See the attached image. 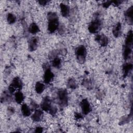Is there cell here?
<instances>
[{"mask_svg":"<svg viewBox=\"0 0 133 133\" xmlns=\"http://www.w3.org/2000/svg\"><path fill=\"white\" fill-rule=\"evenodd\" d=\"M39 43V39L37 37H32L29 41L28 44L29 50L30 51H33L37 48Z\"/></svg>","mask_w":133,"mask_h":133,"instance_id":"30bf717a","label":"cell"},{"mask_svg":"<svg viewBox=\"0 0 133 133\" xmlns=\"http://www.w3.org/2000/svg\"><path fill=\"white\" fill-rule=\"evenodd\" d=\"M30 104H31L32 109H33L34 110H36V109H38V104H37L35 101H31V102H30Z\"/></svg>","mask_w":133,"mask_h":133,"instance_id":"83f0119b","label":"cell"},{"mask_svg":"<svg viewBox=\"0 0 133 133\" xmlns=\"http://www.w3.org/2000/svg\"><path fill=\"white\" fill-rule=\"evenodd\" d=\"M112 2L113 1H107L105 2H104L102 5H103V7H104V8H108L110 6V5H111L112 4Z\"/></svg>","mask_w":133,"mask_h":133,"instance_id":"4dcf8cb0","label":"cell"},{"mask_svg":"<svg viewBox=\"0 0 133 133\" xmlns=\"http://www.w3.org/2000/svg\"><path fill=\"white\" fill-rule=\"evenodd\" d=\"M6 19L8 24H12L16 21V17L12 13H8L7 15Z\"/></svg>","mask_w":133,"mask_h":133,"instance_id":"cb8c5ba5","label":"cell"},{"mask_svg":"<svg viewBox=\"0 0 133 133\" xmlns=\"http://www.w3.org/2000/svg\"><path fill=\"white\" fill-rule=\"evenodd\" d=\"M112 33L115 37H118L122 34V24L120 22L117 23L112 29Z\"/></svg>","mask_w":133,"mask_h":133,"instance_id":"5bb4252c","label":"cell"},{"mask_svg":"<svg viewBox=\"0 0 133 133\" xmlns=\"http://www.w3.org/2000/svg\"><path fill=\"white\" fill-rule=\"evenodd\" d=\"M45 87L44 83L41 82H37L36 83L35 85V90L38 94H42L45 90Z\"/></svg>","mask_w":133,"mask_h":133,"instance_id":"ffe728a7","label":"cell"},{"mask_svg":"<svg viewBox=\"0 0 133 133\" xmlns=\"http://www.w3.org/2000/svg\"><path fill=\"white\" fill-rule=\"evenodd\" d=\"M58 103L61 108L66 107L68 104V94L66 90L61 89L57 92Z\"/></svg>","mask_w":133,"mask_h":133,"instance_id":"3957f363","label":"cell"},{"mask_svg":"<svg viewBox=\"0 0 133 133\" xmlns=\"http://www.w3.org/2000/svg\"><path fill=\"white\" fill-rule=\"evenodd\" d=\"M54 77V74L50 68H47L44 71L43 75L44 82L46 84H49Z\"/></svg>","mask_w":133,"mask_h":133,"instance_id":"ba28073f","label":"cell"},{"mask_svg":"<svg viewBox=\"0 0 133 133\" xmlns=\"http://www.w3.org/2000/svg\"><path fill=\"white\" fill-rule=\"evenodd\" d=\"M21 111L22 115L24 117L29 116L31 114V109L26 103H23L21 105Z\"/></svg>","mask_w":133,"mask_h":133,"instance_id":"9a60e30c","label":"cell"},{"mask_svg":"<svg viewBox=\"0 0 133 133\" xmlns=\"http://www.w3.org/2000/svg\"><path fill=\"white\" fill-rule=\"evenodd\" d=\"M75 118L76 119H79L83 118V116L81 113L77 112V113H75Z\"/></svg>","mask_w":133,"mask_h":133,"instance_id":"d6a6232c","label":"cell"},{"mask_svg":"<svg viewBox=\"0 0 133 133\" xmlns=\"http://www.w3.org/2000/svg\"><path fill=\"white\" fill-rule=\"evenodd\" d=\"M95 39L102 47L107 46L109 43L108 37L104 34H97Z\"/></svg>","mask_w":133,"mask_h":133,"instance_id":"9c48e42d","label":"cell"},{"mask_svg":"<svg viewBox=\"0 0 133 133\" xmlns=\"http://www.w3.org/2000/svg\"><path fill=\"white\" fill-rule=\"evenodd\" d=\"M67 86L72 89H75L77 87V84L75 80L72 78H69L67 81Z\"/></svg>","mask_w":133,"mask_h":133,"instance_id":"d4e9b609","label":"cell"},{"mask_svg":"<svg viewBox=\"0 0 133 133\" xmlns=\"http://www.w3.org/2000/svg\"><path fill=\"white\" fill-rule=\"evenodd\" d=\"M133 41V36H132V31L130 30L127 34L125 41V46L132 47Z\"/></svg>","mask_w":133,"mask_h":133,"instance_id":"2e32d148","label":"cell"},{"mask_svg":"<svg viewBox=\"0 0 133 133\" xmlns=\"http://www.w3.org/2000/svg\"><path fill=\"white\" fill-rule=\"evenodd\" d=\"M60 8L61 15L63 17H67L69 16L70 9L69 6L68 5H66L64 3H61L60 4Z\"/></svg>","mask_w":133,"mask_h":133,"instance_id":"4fadbf2b","label":"cell"},{"mask_svg":"<svg viewBox=\"0 0 133 133\" xmlns=\"http://www.w3.org/2000/svg\"><path fill=\"white\" fill-rule=\"evenodd\" d=\"M51 65L56 69H59L61 65V60L58 57H55L51 61Z\"/></svg>","mask_w":133,"mask_h":133,"instance_id":"7402d4cb","label":"cell"},{"mask_svg":"<svg viewBox=\"0 0 133 133\" xmlns=\"http://www.w3.org/2000/svg\"><path fill=\"white\" fill-rule=\"evenodd\" d=\"M48 20L47 30L50 33H54L59 27V18L56 12H49L47 15Z\"/></svg>","mask_w":133,"mask_h":133,"instance_id":"6da1fadb","label":"cell"},{"mask_svg":"<svg viewBox=\"0 0 133 133\" xmlns=\"http://www.w3.org/2000/svg\"><path fill=\"white\" fill-rule=\"evenodd\" d=\"M11 94L8 91H4L2 95L1 96V102L2 103H4V102H9L10 100H11V96L10 95Z\"/></svg>","mask_w":133,"mask_h":133,"instance_id":"603a6c76","label":"cell"},{"mask_svg":"<svg viewBox=\"0 0 133 133\" xmlns=\"http://www.w3.org/2000/svg\"><path fill=\"white\" fill-rule=\"evenodd\" d=\"M39 31H40L39 28L36 23L33 22L30 25L29 28V32L31 34H36V33H38Z\"/></svg>","mask_w":133,"mask_h":133,"instance_id":"44dd1931","label":"cell"},{"mask_svg":"<svg viewBox=\"0 0 133 133\" xmlns=\"http://www.w3.org/2000/svg\"><path fill=\"white\" fill-rule=\"evenodd\" d=\"M15 100L18 104H21L24 99L23 94L20 90L16 91L14 95Z\"/></svg>","mask_w":133,"mask_h":133,"instance_id":"d6986e66","label":"cell"},{"mask_svg":"<svg viewBox=\"0 0 133 133\" xmlns=\"http://www.w3.org/2000/svg\"><path fill=\"white\" fill-rule=\"evenodd\" d=\"M76 59L78 63L83 64L86 61L87 56V50L84 45H79L75 50Z\"/></svg>","mask_w":133,"mask_h":133,"instance_id":"7a4b0ae2","label":"cell"},{"mask_svg":"<svg viewBox=\"0 0 133 133\" xmlns=\"http://www.w3.org/2000/svg\"><path fill=\"white\" fill-rule=\"evenodd\" d=\"M49 113L51 115H55L56 114L57 112V108L56 107H54L52 106V107L51 108V109H50V110L49 111Z\"/></svg>","mask_w":133,"mask_h":133,"instance_id":"484cf974","label":"cell"},{"mask_svg":"<svg viewBox=\"0 0 133 133\" xmlns=\"http://www.w3.org/2000/svg\"><path fill=\"white\" fill-rule=\"evenodd\" d=\"M125 16L129 23L132 24L133 19V6H131L125 12Z\"/></svg>","mask_w":133,"mask_h":133,"instance_id":"e0dca14e","label":"cell"},{"mask_svg":"<svg viewBox=\"0 0 133 133\" xmlns=\"http://www.w3.org/2000/svg\"><path fill=\"white\" fill-rule=\"evenodd\" d=\"M81 111L84 115H87L91 111L90 104L87 99H83L80 102Z\"/></svg>","mask_w":133,"mask_h":133,"instance_id":"8992f818","label":"cell"},{"mask_svg":"<svg viewBox=\"0 0 133 133\" xmlns=\"http://www.w3.org/2000/svg\"><path fill=\"white\" fill-rule=\"evenodd\" d=\"M7 113L8 114V115H12L15 112V109L12 107H8L7 109Z\"/></svg>","mask_w":133,"mask_h":133,"instance_id":"f546056e","label":"cell"},{"mask_svg":"<svg viewBox=\"0 0 133 133\" xmlns=\"http://www.w3.org/2000/svg\"><path fill=\"white\" fill-rule=\"evenodd\" d=\"M22 86L23 84L21 79L19 77L16 76L12 79L10 85L9 86L8 91L12 94L16 89H21L22 88Z\"/></svg>","mask_w":133,"mask_h":133,"instance_id":"5b68a950","label":"cell"},{"mask_svg":"<svg viewBox=\"0 0 133 133\" xmlns=\"http://www.w3.org/2000/svg\"><path fill=\"white\" fill-rule=\"evenodd\" d=\"M102 21L99 18H95L88 25V30L90 33H97L101 29Z\"/></svg>","mask_w":133,"mask_h":133,"instance_id":"277c9868","label":"cell"},{"mask_svg":"<svg viewBox=\"0 0 133 133\" xmlns=\"http://www.w3.org/2000/svg\"><path fill=\"white\" fill-rule=\"evenodd\" d=\"M35 132H42L43 131V128L42 127L40 126H38L36 127L35 129Z\"/></svg>","mask_w":133,"mask_h":133,"instance_id":"1f68e13d","label":"cell"},{"mask_svg":"<svg viewBox=\"0 0 133 133\" xmlns=\"http://www.w3.org/2000/svg\"><path fill=\"white\" fill-rule=\"evenodd\" d=\"M52 106L51 100L48 97H44L42 100L40 104L41 109L45 112H49Z\"/></svg>","mask_w":133,"mask_h":133,"instance_id":"52a82bcc","label":"cell"},{"mask_svg":"<svg viewBox=\"0 0 133 133\" xmlns=\"http://www.w3.org/2000/svg\"><path fill=\"white\" fill-rule=\"evenodd\" d=\"M132 69V64L130 62L125 63L122 67L123 74L124 77H126L130 73Z\"/></svg>","mask_w":133,"mask_h":133,"instance_id":"7c38bea8","label":"cell"},{"mask_svg":"<svg viewBox=\"0 0 133 133\" xmlns=\"http://www.w3.org/2000/svg\"><path fill=\"white\" fill-rule=\"evenodd\" d=\"M37 2L42 6H45L47 5L50 2V1L47 0H39L37 1Z\"/></svg>","mask_w":133,"mask_h":133,"instance_id":"f1b7e54d","label":"cell"},{"mask_svg":"<svg viewBox=\"0 0 133 133\" xmlns=\"http://www.w3.org/2000/svg\"><path fill=\"white\" fill-rule=\"evenodd\" d=\"M83 85L86 87V88H88L91 86L92 84H91V82L88 79H86L85 81H84L83 82Z\"/></svg>","mask_w":133,"mask_h":133,"instance_id":"4316f807","label":"cell"},{"mask_svg":"<svg viewBox=\"0 0 133 133\" xmlns=\"http://www.w3.org/2000/svg\"><path fill=\"white\" fill-rule=\"evenodd\" d=\"M43 110L39 109H36L34 110V113L31 115V119L34 122H39L42 120L43 117Z\"/></svg>","mask_w":133,"mask_h":133,"instance_id":"8fae6325","label":"cell"},{"mask_svg":"<svg viewBox=\"0 0 133 133\" xmlns=\"http://www.w3.org/2000/svg\"><path fill=\"white\" fill-rule=\"evenodd\" d=\"M132 52V47L124 46L123 50V56L125 60H127L131 55Z\"/></svg>","mask_w":133,"mask_h":133,"instance_id":"ac0fdd59","label":"cell"}]
</instances>
